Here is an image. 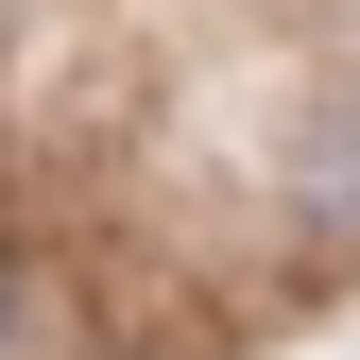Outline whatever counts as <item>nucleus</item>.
I'll list each match as a JSON object with an SVG mask.
<instances>
[{
	"label": "nucleus",
	"instance_id": "1",
	"mask_svg": "<svg viewBox=\"0 0 360 360\" xmlns=\"http://www.w3.org/2000/svg\"><path fill=\"white\" fill-rule=\"evenodd\" d=\"M0 326H18V275H0Z\"/></svg>",
	"mask_w": 360,
	"mask_h": 360
}]
</instances>
